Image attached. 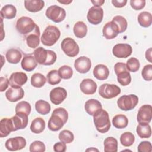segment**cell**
<instances>
[{"mask_svg":"<svg viewBox=\"0 0 152 152\" xmlns=\"http://www.w3.org/2000/svg\"><path fill=\"white\" fill-rule=\"evenodd\" d=\"M68 119V113L66 110L63 107H58L53 110L50 117L48 127L52 131H57L61 129L66 123Z\"/></svg>","mask_w":152,"mask_h":152,"instance_id":"6da1fadb","label":"cell"},{"mask_svg":"<svg viewBox=\"0 0 152 152\" xmlns=\"http://www.w3.org/2000/svg\"><path fill=\"white\" fill-rule=\"evenodd\" d=\"M37 62L43 65H51L56 61V54L54 51L46 50L42 47L36 48L33 52Z\"/></svg>","mask_w":152,"mask_h":152,"instance_id":"7a4b0ae2","label":"cell"},{"mask_svg":"<svg viewBox=\"0 0 152 152\" xmlns=\"http://www.w3.org/2000/svg\"><path fill=\"white\" fill-rule=\"evenodd\" d=\"M93 121L97 131L100 133L107 132L110 128L109 114L107 111L102 109L94 114Z\"/></svg>","mask_w":152,"mask_h":152,"instance_id":"3957f363","label":"cell"},{"mask_svg":"<svg viewBox=\"0 0 152 152\" xmlns=\"http://www.w3.org/2000/svg\"><path fill=\"white\" fill-rule=\"evenodd\" d=\"M61 32L59 28L55 26L49 25L47 26L41 36V42L46 46H52L59 40Z\"/></svg>","mask_w":152,"mask_h":152,"instance_id":"277c9868","label":"cell"},{"mask_svg":"<svg viewBox=\"0 0 152 152\" xmlns=\"http://www.w3.org/2000/svg\"><path fill=\"white\" fill-rule=\"evenodd\" d=\"M37 24L30 17L23 16L19 18L16 23V29L17 31L24 36L33 32Z\"/></svg>","mask_w":152,"mask_h":152,"instance_id":"5b68a950","label":"cell"},{"mask_svg":"<svg viewBox=\"0 0 152 152\" xmlns=\"http://www.w3.org/2000/svg\"><path fill=\"white\" fill-rule=\"evenodd\" d=\"M138 103V97L135 94L124 95L117 100L118 107L125 111L131 110L135 108Z\"/></svg>","mask_w":152,"mask_h":152,"instance_id":"8992f818","label":"cell"},{"mask_svg":"<svg viewBox=\"0 0 152 152\" xmlns=\"http://www.w3.org/2000/svg\"><path fill=\"white\" fill-rule=\"evenodd\" d=\"M45 15L48 19L58 23L62 21L65 19L66 17V12L63 8L53 5L47 8Z\"/></svg>","mask_w":152,"mask_h":152,"instance_id":"52a82bcc","label":"cell"},{"mask_svg":"<svg viewBox=\"0 0 152 152\" xmlns=\"http://www.w3.org/2000/svg\"><path fill=\"white\" fill-rule=\"evenodd\" d=\"M61 47L64 53L69 57H75L79 53L78 44L71 37L65 38L61 43Z\"/></svg>","mask_w":152,"mask_h":152,"instance_id":"ba28073f","label":"cell"},{"mask_svg":"<svg viewBox=\"0 0 152 152\" xmlns=\"http://www.w3.org/2000/svg\"><path fill=\"white\" fill-rule=\"evenodd\" d=\"M99 93L103 98L110 99L119 95L121 93V88L115 84L105 83L100 86Z\"/></svg>","mask_w":152,"mask_h":152,"instance_id":"9c48e42d","label":"cell"},{"mask_svg":"<svg viewBox=\"0 0 152 152\" xmlns=\"http://www.w3.org/2000/svg\"><path fill=\"white\" fill-rule=\"evenodd\" d=\"M103 10L101 7H91L87 15V18L88 21L93 25H97L100 24L103 20Z\"/></svg>","mask_w":152,"mask_h":152,"instance_id":"30bf717a","label":"cell"},{"mask_svg":"<svg viewBox=\"0 0 152 152\" xmlns=\"http://www.w3.org/2000/svg\"><path fill=\"white\" fill-rule=\"evenodd\" d=\"M26 145V140L23 137H16L8 139L5 146L6 148L11 151H17L24 148Z\"/></svg>","mask_w":152,"mask_h":152,"instance_id":"8fae6325","label":"cell"},{"mask_svg":"<svg viewBox=\"0 0 152 152\" xmlns=\"http://www.w3.org/2000/svg\"><path fill=\"white\" fill-rule=\"evenodd\" d=\"M132 52V47L126 43L116 44L112 49L113 55L118 58H126L129 56Z\"/></svg>","mask_w":152,"mask_h":152,"instance_id":"7c38bea8","label":"cell"},{"mask_svg":"<svg viewBox=\"0 0 152 152\" xmlns=\"http://www.w3.org/2000/svg\"><path fill=\"white\" fill-rule=\"evenodd\" d=\"M152 119V106L150 104L141 106L138 112L137 119L138 123L149 124Z\"/></svg>","mask_w":152,"mask_h":152,"instance_id":"4fadbf2b","label":"cell"},{"mask_svg":"<svg viewBox=\"0 0 152 152\" xmlns=\"http://www.w3.org/2000/svg\"><path fill=\"white\" fill-rule=\"evenodd\" d=\"M66 96L67 92L66 90L61 87L54 88L50 91L49 94L51 102L55 105L61 104L65 99Z\"/></svg>","mask_w":152,"mask_h":152,"instance_id":"5bb4252c","label":"cell"},{"mask_svg":"<svg viewBox=\"0 0 152 152\" xmlns=\"http://www.w3.org/2000/svg\"><path fill=\"white\" fill-rule=\"evenodd\" d=\"M28 115L24 112H17L15 115L11 118L14 131L18 129H24L28 124Z\"/></svg>","mask_w":152,"mask_h":152,"instance_id":"9a60e30c","label":"cell"},{"mask_svg":"<svg viewBox=\"0 0 152 152\" xmlns=\"http://www.w3.org/2000/svg\"><path fill=\"white\" fill-rule=\"evenodd\" d=\"M91 66V62L90 59L85 56L79 57L74 62V68L79 73H87L90 71Z\"/></svg>","mask_w":152,"mask_h":152,"instance_id":"2e32d148","label":"cell"},{"mask_svg":"<svg viewBox=\"0 0 152 152\" xmlns=\"http://www.w3.org/2000/svg\"><path fill=\"white\" fill-rule=\"evenodd\" d=\"M27 81V76L23 72H15L11 74L9 78V84L14 88L21 87Z\"/></svg>","mask_w":152,"mask_h":152,"instance_id":"e0dca14e","label":"cell"},{"mask_svg":"<svg viewBox=\"0 0 152 152\" xmlns=\"http://www.w3.org/2000/svg\"><path fill=\"white\" fill-rule=\"evenodd\" d=\"M103 36L107 40L115 38L119 33V29L117 25L112 21L106 23L103 27Z\"/></svg>","mask_w":152,"mask_h":152,"instance_id":"ac0fdd59","label":"cell"},{"mask_svg":"<svg viewBox=\"0 0 152 152\" xmlns=\"http://www.w3.org/2000/svg\"><path fill=\"white\" fill-rule=\"evenodd\" d=\"M40 31L39 26L37 25L34 31L24 36L27 46L32 49L36 48L40 43Z\"/></svg>","mask_w":152,"mask_h":152,"instance_id":"d6986e66","label":"cell"},{"mask_svg":"<svg viewBox=\"0 0 152 152\" xmlns=\"http://www.w3.org/2000/svg\"><path fill=\"white\" fill-rule=\"evenodd\" d=\"M80 88L84 94L91 95L96 91L97 86L96 83L92 79L86 78L81 82Z\"/></svg>","mask_w":152,"mask_h":152,"instance_id":"ffe728a7","label":"cell"},{"mask_svg":"<svg viewBox=\"0 0 152 152\" xmlns=\"http://www.w3.org/2000/svg\"><path fill=\"white\" fill-rule=\"evenodd\" d=\"M24 96V91L21 87L14 88L11 87L5 92V97L11 102H15L21 99Z\"/></svg>","mask_w":152,"mask_h":152,"instance_id":"44dd1931","label":"cell"},{"mask_svg":"<svg viewBox=\"0 0 152 152\" xmlns=\"http://www.w3.org/2000/svg\"><path fill=\"white\" fill-rule=\"evenodd\" d=\"M12 131H14V128L11 118L2 119L0 121V137H7Z\"/></svg>","mask_w":152,"mask_h":152,"instance_id":"7402d4cb","label":"cell"},{"mask_svg":"<svg viewBox=\"0 0 152 152\" xmlns=\"http://www.w3.org/2000/svg\"><path fill=\"white\" fill-rule=\"evenodd\" d=\"M84 109L88 115L93 116L96 112L102 109V106L99 100L91 99L85 103Z\"/></svg>","mask_w":152,"mask_h":152,"instance_id":"603a6c76","label":"cell"},{"mask_svg":"<svg viewBox=\"0 0 152 152\" xmlns=\"http://www.w3.org/2000/svg\"><path fill=\"white\" fill-rule=\"evenodd\" d=\"M45 6V2L42 0L24 1L25 8L31 12H36L41 11Z\"/></svg>","mask_w":152,"mask_h":152,"instance_id":"cb8c5ba5","label":"cell"},{"mask_svg":"<svg viewBox=\"0 0 152 152\" xmlns=\"http://www.w3.org/2000/svg\"><path fill=\"white\" fill-rule=\"evenodd\" d=\"M93 75L99 80H104L109 75V70L106 65L98 64L93 69Z\"/></svg>","mask_w":152,"mask_h":152,"instance_id":"d4e9b609","label":"cell"},{"mask_svg":"<svg viewBox=\"0 0 152 152\" xmlns=\"http://www.w3.org/2000/svg\"><path fill=\"white\" fill-rule=\"evenodd\" d=\"M21 65L24 71L30 72L36 68L37 65V62L34 56L26 55L23 57L21 62Z\"/></svg>","mask_w":152,"mask_h":152,"instance_id":"484cf974","label":"cell"},{"mask_svg":"<svg viewBox=\"0 0 152 152\" xmlns=\"http://www.w3.org/2000/svg\"><path fill=\"white\" fill-rule=\"evenodd\" d=\"M5 57L9 63L16 64L20 61L22 58V54L18 49L12 48L7 50Z\"/></svg>","mask_w":152,"mask_h":152,"instance_id":"4316f807","label":"cell"},{"mask_svg":"<svg viewBox=\"0 0 152 152\" xmlns=\"http://www.w3.org/2000/svg\"><path fill=\"white\" fill-rule=\"evenodd\" d=\"M136 132L141 138H148L151 135V129L148 123H139Z\"/></svg>","mask_w":152,"mask_h":152,"instance_id":"83f0119b","label":"cell"},{"mask_svg":"<svg viewBox=\"0 0 152 152\" xmlns=\"http://www.w3.org/2000/svg\"><path fill=\"white\" fill-rule=\"evenodd\" d=\"M1 17L3 18L12 19L15 17L17 9L12 4H7L4 6L1 10Z\"/></svg>","mask_w":152,"mask_h":152,"instance_id":"f1b7e54d","label":"cell"},{"mask_svg":"<svg viewBox=\"0 0 152 152\" xmlns=\"http://www.w3.org/2000/svg\"><path fill=\"white\" fill-rule=\"evenodd\" d=\"M73 31L77 38H83L87 33V26L83 21H77L74 26Z\"/></svg>","mask_w":152,"mask_h":152,"instance_id":"f546056e","label":"cell"},{"mask_svg":"<svg viewBox=\"0 0 152 152\" xmlns=\"http://www.w3.org/2000/svg\"><path fill=\"white\" fill-rule=\"evenodd\" d=\"M45 126V122L43 118H36L31 123L30 130L34 134H40L44 131Z\"/></svg>","mask_w":152,"mask_h":152,"instance_id":"4dcf8cb0","label":"cell"},{"mask_svg":"<svg viewBox=\"0 0 152 152\" xmlns=\"http://www.w3.org/2000/svg\"><path fill=\"white\" fill-rule=\"evenodd\" d=\"M112 124L116 128L123 129L127 126L128 124V119L125 115L119 114L113 118Z\"/></svg>","mask_w":152,"mask_h":152,"instance_id":"1f68e13d","label":"cell"},{"mask_svg":"<svg viewBox=\"0 0 152 152\" xmlns=\"http://www.w3.org/2000/svg\"><path fill=\"white\" fill-rule=\"evenodd\" d=\"M104 152H116L118 151V141L112 137L106 138L104 141Z\"/></svg>","mask_w":152,"mask_h":152,"instance_id":"d6a6232c","label":"cell"},{"mask_svg":"<svg viewBox=\"0 0 152 152\" xmlns=\"http://www.w3.org/2000/svg\"><path fill=\"white\" fill-rule=\"evenodd\" d=\"M138 21L139 24L143 27H148L152 23L151 14L147 11L140 12L138 16Z\"/></svg>","mask_w":152,"mask_h":152,"instance_id":"836d02e7","label":"cell"},{"mask_svg":"<svg viewBox=\"0 0 152 152\" xmlns=\"http://www.w3.org/2000/svg\"><path fill=\"white\" fill-rule=\"evenodd\" d=\"M35 109L39 114L45 115L50 112V105L45 100H39L35 103Z\"/></svg>","mask_w":152,"mask_h":152,"instance_id":"e575fe53","label":"cell"},{"mask_svg":"<svg viewBox=\"0 0 152 152\" xmlns=\"http://www.w3.org/2000/svg\"><path fill=\"white\" fill-rule=\"evenodd\" d=\"M46 81L45 77L41 73H34L31 77V84L36 88L42 87Z\"/></svg>","mask_w":152,"mask_h":152,"instance_id":"d590c367","label":"cell"},{"mask_svg":"<svg viewBox=\"0 0 152 152\" xmlns=\"http://www.w3.org/2000/svg\"><path fill=\"white\" fill-rule=\"evenodd\" d=\"M135 141V137L131 132H125L121 134L120 137V142L124 147H129L132 145Z\"/></svg>","mask_w":152,"mask_h":152,"instance_id":"8d00e7d4","label":"cell"},{"mask_svg":"<svg viewBox=\"0 0 152 152\" xmlns=\"http://www.w3.org/2000/svg\"><path fill=\"white\" fill-rule=\"evenodd\" d=\"M118 26L119 29V33H122L125 31L128 27V23L126 20L121 15L115 16L112 20Z\"/></svg>","mask_w":152,"mask_h":152,"instance_id":"74e56055","label":"cell"},{"mask_svg":"<svg viewBox=\"0 0 152 152\" xmlns=\"http://www.w3.org/2000/svg\"><path fill=\"white\" fill-rule=\"evenodd\" d=\"M46 78L48 83L52 86L59 84L61 81V78L58 74V71L56 69L50 71L47 74Z\"/></svg>","mask_w":152,"mask_h":152,"instance_id":"f35d334b","label":"cell"},{"mask_svg":"<svg viewBox=\"0 0 152 152\" xmlns=\"http://www.w3.org/2000/svg\"><path fill=\"white\" fill-rule=\"evenodd\" d=\"M117 80L118 83L123 86L129 84L131 81V77L128 70L122 71L117 74Z\"/></svg>","mask_w":152,"mask_h":152,"instance_id":"ab89813d","label":"cell"},{"mask_svg":"<svg viewBox=\"0 0 152 152\" xmlns=\"http://www.w3.org/2000/svg\"><path fill=\"white\" fill-rule=\"evenodd\" d=\"M59 139L62 142H64L66 144H69L74 141V135L71 131L64 129L59 132Z\"/></svg>","mask_w":152,"mask_h":152,"instance_id":"60d3db41","label":"cell"},{"mask_svg":"<svg viewBox=\"0 0 152 152\" xmlns=\"http://www.w3.org/2000/svg\"><path fill=\"white\" fill-rule=\"evenodd\" d=\"M58 71L60 77L65 80L71 78L73 75L72 69L71 68V67L68 65H63L61 66Z\"/></svg>","mask_w":152,"mask_h":152,"instance_id":"b9f144b4","label":"cell"},{"mask_svg":"<svg viewBox=\"0 0 152 152\" xmlns=\"http://www.w3.org/2000/svg\"><path fill=\"white\" fill-rule=\"evenodd\" d=\"M126 66L128 71L135 72L138 71L140 66V64L138 59L134 57H132L127 61Z\"/></svg>","mask_w":152,"mask_h":152,"instance_id":"7bdbcfd3","label":"cell"},{"mask_svg":"<svg viewBox=\"0 0 152 152\" xmlns=\"http://www.w3.org/2000/svg\"><path fill=\"white\" fill-rule=\"evenodd\" d=\"M31 110L30 104L26 101H21L18 103L15 106V113L17 112H24L28 115H30Z\"/></svg>","mask_w":152,"mask_h":152,"instance_id":"ee69618b","label":"cell"},{"mask_svg":"<svg viewBox=\"0 0 152 152\" xmlns=\"http://www.w3.org/2000/svg\"><path fill=\"white\" fill-rule=\"evenodd\" d=\"M46 150L45 144L40 141H34L30 145L29 150L30 152H44Z\"/></svg>","mask_w":152,"mask_h":152,"instance_id":"f6af8a7d","label":"cell"},{"mask_svg":"<svg viewBox=\"0 0 152 152\" xmlns=\"http://www.w3.org/2000/svg\"><path fill=\"white\" fill-rule=\"evenodd\" d=\"M141 75L144 80L151 81L152 80V65L148 64L145 65L142 69Z\"/></svg>","mask_w":152,"mask_h":152,"instance_id":"bcb514c9","label":"cell"},{"mask_svg":"<svg viewBox=\"0 0 152 152\" xmlns=\"http://www.w3.org/2000/svg\"><path fill=\"white\" fill-rule=\"evenodd\" d=\"M151 144L150 141H141L138 146V151L139 152H151Z\"/></svg>","mask_w":152,"mask_h":152,"instance_id":"7dc6e473","label":"cell"},{"mask_svg":"<svg viewBox=\"0 0 152 152\" xmlns=\"http://www.w3.org/2000/svg\"><path fill=\"white\" fill-rule=\"evenodd\" d=\"M146 1L145 0H131L130 5L135 10H141L145 5Z\"/></svg>","mask_w":152,"mask_h":152,"instance_id":"c3c4849f","label":"cell"},{"mask_svg":"<svg viewBox=\"0 0 152 152\" xmlns=\"http://www.w3.org/2000/svg\"><path fill=\"white\" fill-rule=\"evenodd\" d=\"M66 143L64 142H57L53 145V150L55 152H64L66 151Z\"/></svg>","mask_w":152,"mask_h":152,"instance_id":"681fc988","label":"cell"},{"mask_svg":"<svg viewBox=\"0 0 152 152\" xmlns=\"http://www.w3.org/2000/svg\"><path fill=\"white\" fill-rule=\"evenodd\" d=\"M126 70H128V69H127L126 64L125 63L118 62V63L115 64V65L114 66V71L116 75L122 71H126Z\"/></svg>","mask_w":152,"mask_h":152,"instance_id":"f907efd6","label":"cell"},{"mask_svg":"<svg viewBox=\"0 0 152 152\" xmlns=\"http://www.w3.org/2000/svg\"><path fill=\"white\" fill-rule=\"evenodd\" d=\"M9 80L7 78L1 77L0 78V91H4L8 87Z\"/></svg>","mask_w":152,"mask_h":152,"instance_id":"816d5d0a","label":"cell"},{"mask_svg":"<svg viewBox=\"0 0 152 152\" xmlns=\"http://www.w3.org/2000/svg\"><path fill=\"white\" fill-rule=\"evenodd\" d=\"M112 3L113 5L116 8H122L124 7L126 3V0H112Z\"/></svg>","mask_w":152,"mask_h":152,"instance_id":"f5cc1de1","label":"cell"},{"mask_svg":"<svg viewBox=\"0 0 152 152\" xmlns=\"http://www.w3.org/2000/svg\"><path fill=\"white\" fill-rule=\"evenodd\" d=\"M145 58L147 61H148L150 62H152L151 60V48H149L146 50L145 52Z\"/></svg>","mask_w":152,"mask_h":152,"instance_id":"db71d44e","label":"cell"},{"mask_svg":"<svg viewBox=\"0 0 152 152\" xmlns=\"http://www.w3.org/2000/svg\"><path fill=\"white\" fill-rule=\"evenodd\" d=\"M91 2L94 5V7H100V6L102 5L104 3V0L91 1Z\"/></svg>","mask_w":152,"mask_h":152,"instance_id":"11a10c76","label":"cell"},{"mask_svg":"<svg viewBox=\"0 0 152 152\" xmlns=\"http://www.w3.org/2000/svg\"><path fill=\"white\" fill-rule=\"evenodd\" d=\"M72 0L71 1H58V2H60V3H61V4H69V3H71V2H72Z\"/></svg>","mask_w":152,"mask_h":152,"instance_id":"9f6ffc18","label":"cell"},{"mask_svg":"<svg viewBox=\"0 0 152 152\" xmlns=\"http://www.w3.org/2000/svg\"><path fill=\"white\" fill-rule=\"evenodd\" d=\"M87 150H90V151H91V150H94V151H95V150H96V151H98V150H97V149H94V148H91V149H90H90H87Z\"/></svg>","mask_w":152,"mask_h":152,"instance_id":"6f0895ef","label":"cell"}]
</instances>
